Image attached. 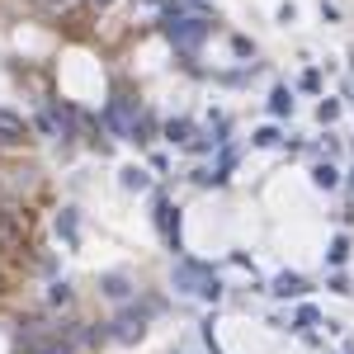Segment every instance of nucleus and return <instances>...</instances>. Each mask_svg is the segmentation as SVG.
Segmentation results:
<instances>
[{
    "instance_id": "1",
    "label": "nucleus",
    "mask_w": 354,
    "mask_h": 354,
    "mask_svg": "<svg viewBox=\"0 0 354 354\" xmlns=\"http://www.w3.org/2000/svg\"><path fill=\"white\" fill-rule=\"evenodd\" d=\"M175 288H180V293H194V298H208V302L222 298L218 274L208 270V265H198V260H180V265H175Z\"/></svg>"
},
{
    "instance_id": "2",
    "label": "nucleus",
    "mask_w": 354,
    "mask_h": 354,
    "mask_svg": "<svg viewBox=\"0 0 354 354\" xmlns=\"http://www.w3.org/2000/svg\"><path fill=\"white\" fill-rule=\"evenodd\" d=\"M165 33H170V43H180V48H198L203 38H208V19H170L165 24Z\"/></svg>"
},
{
    "instance_id": "3",
    "label": "nucleus",
    "mask_w": 354,
    "mask_h": 354,
    "mask_svg": "<svg viewBox=\"0 0 354 354\" xmlns=\"http://www.w3.org/2000/svg\"><path fill=\"white\" fill-rule=\"evenodd\" d=\"M142 330H147V317L142 312H123L118 322H113V340H123V345H133V340H142Z\"/></svg>"
},
{
    "instance_id": "4",
    "label": "nucleus",
    "mask_w": 354,
    "mask_h": 354,
    "mask_svg": "<svg viewBox=\"0 0 354 354\" xmlns=\"http://www.w3.org/2000/svg\"><path fill=\"white\" fill-rule=\"evenodd\" d=\"M156 222H161L165 241H170V250H185V241H180V208H170V203H156Z\"/></svg>"
},
{
    "instance_id": "5",
    "label": "nucleus",
    "mask_w": 354,
    "mask_h": 354,
    "mask_svg": "<svg viewBox=\"0 0 354 354\" xmlns=\"http://www.w3.org/2000/svg\"><path fill=\"white\" fill-rule=\"evenodd\" d=\"M270 293H274V298H307V293H312V283H307L302 274H288V270H283L270 283Z\"/></svg>"
},
{
    "instance_id": "6",
    "label": "nucleus",
    "mask_w": 354,
    "mask_h": 354,
    "mask_svg": "<svg viewBox=\"0 0 354 354\" xmlns=\"http://www.w3.org/2000/svg\"><path fill=\"white\" fill-rule=\"evenodd\" d=\"M15 142H24V118L0 109V147H15Z\"/></svg>"
},
{
    "instance_id": "7",
    "label": "nucleus",
    "mask_w": 354,
    "mask_h": 354,
    "mask_svg": "<svg viewBox=\"0 0 354 354\" xmlns=\"http://www.w3.org/2000/svg\"><path fill=\"white\" fill-rule=\"evenodd\" d=\"M345 260H350V236L340 232V236H330V245H326V265H330V270H340Z\"/></svg>"
},
{
    "instance_id": "8",
    "label": "nucleus",
    "mask_w": 354,
    "mask_h": 354,
    "mask_svg": "<svg viewBox=\"0 0 354 354\" xmlns=\"http://www.w3.org/2000/svg\"><path fill=\"white\" fill-rule=\"evenodd\" d=\"M312 185H317V189H335V185H340V170L330 161H317L312 165Z\"/></svg>"
},
{
    "instance_id": "9",
    "label": "nucleus",
    "mask_w": 354,
    "mask_h": 354,
    "mask_svg": "<svg viewBox=\"0 0 354 354\" xmlns=\"http://www.w3.org/2000/svg\"><path fill=\"white\" fill-rule=\"evenodd\" d=\"M104 293H109L113 302H123L133 293V279H128V274H109V279H104Z\"/></svg>"
},
{
    "instance_id": "10",
    "label": "nucleus",
    "mask_w": 354,
    "mask_h": 354,
    "mask_svg": "<svg viewBox=\"0 0 354 354\" xmlns=\"http://www.w3.org/2000/svg\"><path fill=\"white\" fill-rule=\"evenodd\" d=\"M317 322H322V312H317L312 302H302V307H298V317H293V326H288V330H312Z\"/></svg>"
},
{
    "instance_id": "11",
    "label": "nucleus",
    "mask_w": 354,
    "mask_h": 354,
    "mask_svg": "<svg viewBox=\"0 0 354 354\" xmlns=\"http://www.w3.org/2000/svg\"><path fill=\"white\" fill-rule=\"evenodd\" d=\"M57 232H62L66 241L76 245V236H81V227H76V213H71V208H62V218H57Z\"/></svg>"
},
{
    "instance_id": "12",
    "label": "nucleus",
    "mask_w": 354,
    "mask_h": 354,
    "mask_svg": "<svg viewBox=\"0 0 354 354\" xmlns=\"http://www.w3.org/2000/svg\"><path fill=\"white\" fill-rule=\"evenodd\" d=\"M123 189H147V175H142V170H123Z\"/></svg>"
},
{
    "instance_id": "13",
    "label": "nucleus",
    "mask_w": 354,
    "mask_h": 354,
    "mask_svg": "<svg viewBox=\"0 0 354 354\" xmlns=\"http://www.w3.org/2000/svg\"><path fill=\"white\" fill-rule=\"evenodd\" d=\"M274 113H293V95L288 90H274Z\"/></svg>"
},
{
    "instance_id": "14",
    "label": "nucleus",
    "mask_w": 354,
    "mask_h": 354,
    "mask_svg": "<svg viewBox=\"0 0 354 354\" xmlns=\"http://www.w3.org/2000/svg\"><path fill=\"white\" fill-rule=\"evenodd\" d=\"M274 142H279L274 128H260V133H255V147H274Z\"/></svg>"
},
{
    "instance_id": "15",
    "label": "nucleus",
    "mask_w": 354,
    "mask_h": 354,
    "mask_svg": "<svg viewBox=\"0 0 354 354\" xmlns=\"http://www.w3.org/2000/svg\"><path fill=\"white\" fill-rule=\"evenodd\" d=\"M326 288H330V293H350V283H345V274H330V279H326Z\"/></svg>"
},
{
    "instance_id": "16",
    "label": "nucleus",
    "mask_w": 354,
    "mask_h": 354,
    "mask_svg": "<svg viewBox=\"0 0 354 354\" xmlns=\"http://www.w3.org/2000/svg\"><path fill=\"white\" fill-rule=\"evenodd\" d=\"M170 142H189V123H170Z\"/></svg>"
},
{
    "instance_id": "17",
    "label": "nucleus",
    "mask_w": 354,
    "mask_h": 354,
    "mask_svg": "<svg viewBox=\"0 0 354 354\" xmlns=\"http://www.w3.org/2000/svg\"><path fill=\"white\" fill-rule=\"evenodd\" d=\"M95 5H109V0H95Z\"/></svg>"
},
{
    "instance_id": "18",
    "label": "nucleus",
    "mask_w": 354,
    "mask_h": 354,
    "mask_svg": "<svg viewBox=\"0 0 354 354\" xmlns=\"http://www.w3.org/2000/svg\"><path fill=\"white\" fill-rule=\"evenodd\" d=\"M345 354H354V345H350V350H345Z\"/></svg>"
}]
</instances>
